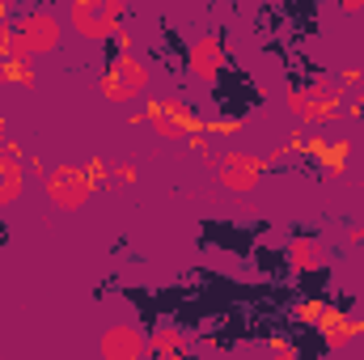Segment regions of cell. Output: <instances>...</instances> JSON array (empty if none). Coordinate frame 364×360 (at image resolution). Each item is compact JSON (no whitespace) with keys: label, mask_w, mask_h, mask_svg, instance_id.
<instances>
[{"label":"cell","mask_w":364,"mask_h":360,"mask_svg":"<svg viewBox=\"0 0 364 360\" xmlns=\"http://www.w3.org/2000/svg\"><path fill=\"white\" fill-rule=\"evenodd\" d=\"M9 38H13V26L0 17V77H4V68H9Z\"/></svg>","instance_id":"obj_11"},{"label":"cell","mask_w":364,"mask_h":360,"mask_svg":"<svg viewBox=\"0 0 364 360\" xmlns=\"http://www.w3.org/2000/svg\"><path fill=\"white\" fill-rule=\"evenodd\" d=\"M225 43L216 38V34H203V38H195L191 43V51H186V68H191V77L195 81H216L220 73H225Z\"/></svg>","instance_id":"obj_7"},{"label":"cell","mask_w":364,"mask_h":360,"mask_svg":"<svg viewBox=\"0 0 364 360\" xmlns=\"http://www.w3.org/2000/svg\"><path fill=\"white\" fill-rule=\"evenodd\" d=\"M97 352L102 360H140L149 356V335L140 327H106L97 335Z\"/></svg>","instance_id":"obj_6"},{"label":"cell","mask_w":364,"mask_h":360,"mask_svg":"<svg viewBox=\"0 0 364 360\" xmlns=\"http://www.w3.org/2000/svg\"><path fill=\"white\" fill-rule=\"evenodd\" d=\"M93 174L81 166H51L43 170V191H47V203L60 208V212H81L93 199Z\"/></svg>","instance_id":"obj_4"},{"label":"cell","mask_w":364,"mask_h":360,"mask_svg":"<svg viewBox=\"0 0 364 360\" xmlns=\"http://www.w3.org/2000/svg\"><path fill=\"white\" fill-rule=\"evenodd\" d=\"M149 68L132 55V51H119L106 60V73H102V97L110 106H132L140 93L149 90Z\"/></svg>","instance_id":"obj_3"},{"label":"cell","mask_w":364,"mask_h":360,"mask_svg":"<svg viewBox=\"0 0 364 360\" xmlns=\"http://www.w3.org/2000/svg\"><path fill=\"white\" fill-rule=\"evenodd\" d=\"M212 174H216V182H220L229 195H250V191H259V182H263V162L250 157V153H242V149H229V153L216 157Z\"/></svg>","instance_id":"obj_5"},{"label":"cell","mask_w":364,"mask_h":360,"mask_svg":"<svg viewBox=\"0 0 364 360\" xmlns=\"http://www.w3.org/2000/svg\"><path fill=\"white\" fill-rule=\"evenodd\" d=\"M343 13H364V0H335Z\"/></svg>","instance_id":"obj_12"},{"label":"cell","mask_w":364,"mask_h":360,"mask_svg":"<svg viewBox=\"0 0 364 360\" xmlns=\"http://www.w3.org/2000/svg\"><path fill=\"white\" fill-rule=\"evenodd\" d=\"M186 352H191L186 339H182L178 331H170V327H161V331L149 335V356H186Z\"/></svg>","instance_id":"obj_10"},{"label":"cell","mask_w":364,"mask_h":360,"mask_svg":"<svg viewBox=\"0 0 364 360\" xmlns=\"http://www.w3.org/2000/svg\"><path fill=\"white\" fill-rule=\"evenodd\" d=\"M68 26L85 43H110L123 30V0H68Z\"/></svg>","instance_id":"obj_2"},{"label":"cell","mask_w":364,"mask_h":360,"mask_svg":"<svg viewBox=\"0 0 364 360\" xmlns=\"http://www.w3.org/2000/svg\"><path fill=\"white\" fill-rule=\"evenodd\" d=\"M339 102H343V90H339V81H331V77L305 81V85H296V90L284 93V106L292 110V119L314 123V127L331 123V119L339 115Z\"/></svg>","instance_id":"obj_1"},{"label":"cell","mask_w":364,"mask_h":360,"mask_svg":"<svg viewBox=\"0 0 364 360\" xmlns=\"http://www.w3.org/2000/svg\"><path fill=\"white\" fill-rule=\"evenodd\" d=\"M352 242H364V229H356V233H352Z\"/></svg>","instance_id":"obj_13"},{"label":"cell","mask_w":364,"mask_h":360,"mask_svg":"<svg viewBox=\"0 0 364 360\" xmlns=\"http://www.w3.org/2000/svg\"><path fill=\"white\" fill-rule=\"evenodd\" d=\"M288 259H292L296 271H322L326 259H331V250L322 242H314V238H292L288 242Z\"/></svg>","instance_id":"obj_9"},{"label":"cell","mask_w":364,"mask_h":360,"mask_svg":"<svg viewBox=\"0 0 364 360\" xmlns=\"http://www.w3.org/2000/svg\"><path fill=\"white\" fill-rule=\"evenodd\" d=\"M21 195H26V166H21V157H17V149L4 144V149H0V208L17 203Z\"/></svg>","instance_id":"obj_8"}]
</instances>
